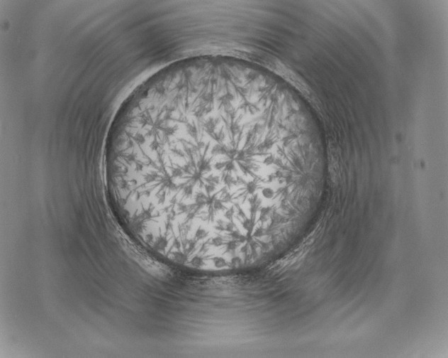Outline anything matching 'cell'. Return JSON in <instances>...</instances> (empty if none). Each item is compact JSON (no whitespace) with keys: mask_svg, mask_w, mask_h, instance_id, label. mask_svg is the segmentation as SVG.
Listing matches in <instances>:
<instances>
[{"mask_svg":"<svg viewBox=\"0 0 448 358\" xmlns=\"http://www.w3.org/2000/svg\"><path fill=\"white\" fill-rule=\"evenodd\" d=\"M287 94L227 74L162 89L121 177L134 227L167 254L209 261L247 257L286 237L327 178Z\"/></svg>","mask_w":448,"mask_h":358,"instance_id":"1","label":"cell"}]
</instances>
